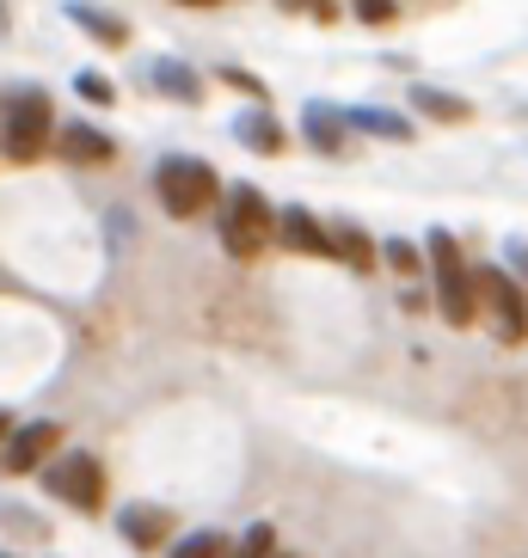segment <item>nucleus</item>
Instances as JSON below:
<instances>
[{
	"label": "nucleus",
	"mask_w": 528,
	"mask_h": 558,
	"mask_svg": "<svg viewBox=\"0 0 528 558\" xmlns=\"http://www.w3.org/2000/svg\"><path fill=\"white\" fill-rule=\"evenodd\" d=\"M7 436H13V411H0V448H7Z\"/></svg>",
	"instance_id": "nucleus-25"
},
{
	"label": "nucleus",
	"mask_w": 528,
	"mask_h": 558,
	"mask_svg": "<svg viewBox=\"0 0 528 558\" xmlns=\"http://www.w3.org/2000/svg\"><path fill=\"white\" fill-rule=\"evenodd\" d=\"M381 258L394 264L399 277H412V270H418V246H412V240H387V246H381Z\"/></svg>",
	"instance_id": "nucleus-20"
},
{
	"label": "nucleus",
	"mask_w": 528,
	"mask_h": 558,
	"mask_svg": "<svg viewBox=\"0 0 528 558\" xmlns=\"http://www.w3.org/2000/svg\"><path fill=\"white\" fill-rule=\"evenodd\" d=\"M56 148H62V160H74V166H111L117 160V142L105 130H93V123H68V130L56 135Z\"/></svg>",
	"instance_id": "nucleus-9"
},
{
	"label": "nucleus",
	"mask_w": 528,
	"mask_h": 558,
	"mask_svg": "<svg viewBox=\"0 0 528 558\" xmlns=\"http://www.w3.org/2000/svg\"><path fill=\"white\" fill-rule=\"evenodd\" d=\"M473 289H479V307L492 313L497 338H504V344H523V338H528V295H523V282L492 264V270H473Z\"/></svg>",
	"instance_id": "nucleus-5"
},
{
	"label": "nucleus",
	"mask_w": 528,
	"mask_h": 558,
	"mask_svg": "<svg viewBox=\"0 0 528 558\" xmlns=\"http://www.w3.org/2000/svg\"><path fill=\"white\" fill-rule=\"evenodd\" d=\"M412 105L424 117H436V123H467L473 117V105L455 99V93H436V86H412Z\"/></svg>",
	"instance_id": "nucleus-15"
},
{
	"label": "nucleus",
	"mask_w": 528,
	"mask_h": 558,
	"mask_svg": "<svg viewBox=\"0 0 528 558\" xmlns=\"http://www.w3.org/2000/svg\"><path fill=\"white\" fill-rule=\"evenodd\" d=\"M154 86H160V93H172V99H184V105L203 99V81L191 74V68H179V62H154Z\"/></svg>",
	"instance_id": "nucleus-17"
},
{
	"label": "nucleus",
	"mask_w": 528,
	"mask_h": 558,
	"mask_svg": "<svg viewBox=\"0 0 528 558\" xmlns=\"http://www.w3.org/2000/svg\"><path fill=\"white\" fill-rule=\"evenodd\" d=\"M233 135L247 142V148H259V154H283V130L271 123L264 111H240V123H233Z\"/></svg>",
	"instance_id": "nucleus-16"
},
{
	"label": "nucleus",
	"mask_w": 528,
	"mask_h": 558,
	"mask_svg": "<svg viewBox=\"0 0 528 558\" xmlns=\"http://www.w3.org/2000/svg\"><path fill=\"white\" fill-rule=\"evenodd\" d=\"M0 558H13V553H0Z\"/></svg>",
	"instance_id": "nucleus-27"
},
{
	"label": "nucleus",
	"mask_w": 528,
	"mask_h": 558,
	"mask_svg": "<svg viewBox=\"0 0 528 558\" xmlns=\"http://www.w3.org/2000/svg\"><path fill=\"white\" fill-rule=\"evenodd\" d=\"M221 81H228V86H240V93H252V99H259V93H264V86L252 81L247 68H221Z\"/></svg>",
	"instance_id": "nucleus-23"
},
{
	"label": "nucleus",
	"mask_w": 528,
	"mask_h": 558,
	"mask_svg": "<svg viewBox=\"0 0 528 558\" xmlns=\"http://www.w3.org/2000/svg\"><path fill=\"white\" fill-rule=\"evenodd\" d=\"M68 19H74V25H81L86 37H99V44H130V25H123V19H111L105 13V7H68Z\"/></svg>",
	"instance_id": "nucleus-14"
},
{
	"label": "nucleus",
	"mask_w": 528,
	"mask_h": 558,
	"mask_svg": "<svg viewBox=\"0 0 528 558\" xmlns=\"http://www.w3.org/2000/svg\"><path fill=\"white\" fill-rule=\"evenodd\" d=\"M277 558H296V553H277Z\"/></svg>",
	"instance_id": "nucleus-26"
},
{
	"label": "nucleus",
	"mask_w": 528,
	"mask_h": 558,
	"mask_svg": "<svg viewBox=\"0 0 528 558\" xmlns=\"http://www.w3.org/2000/svg\"><path fill=\"white\" fill-rule=\"evenodd\" d=\"M511 258H516V270L528 277V246H523V240H511Z\"/></svg>",
	"instance_id": "nucleus-24"
},
{
	"label": "nucleus",
	"mask_w": 528,
	"mask_h": 558,
	"mask_svg": "<svg viewBox=\"0 0 528 558\" xmlns=\"http://www.w3.org/2000/svg\"><path fill=\"white\" fill-rule=\"evenodd\" d=\"M221 246H228V258H240V264H252V258H264V246L277 240V215H271V203H264V191L259 184H233V191H221Z\"/></svg>",
	"instance_id": "nucleus-1"
},
{
	"label": "nucleus",
	"mask_w": 528,
	"mask_h": 558,
	"mask_svg": "<svg viewBox=\"0 0 528 558\" xmlns=\"http://www.w3.org/2000/svg\"><path fill=\"white\" fill-rule=\"evenodd\" d=\"M424 252H430V270H436V307H443V319L448 326H473L479 319V289H473V270H467L461 246H455V233L430 228Z\"/></svg>",
	"instance_id": "nucleus-4"
},
{
	"label": "nucleus",
	"mask_w": 528,
	"mask_h": 558,
	"mask_svg": "<svg viewBox=\"0 0 528 558\" xmlns=\"http://www.w3.org/2000/svg\"><path fill=\"white\" fill-rule=\"evenodd\" d=\"M228 534H215V527H197V534H184L179 546H172V553L166 558H228Z\"/></svg>",
	"instance_id": "nucleus-18"
},
{
	"label": "nucleus",
	"mask_w": 528,
	"mask_h": 558,
	"mask_svg": "<svg viewBox=\"0 0 528 558\" xmlns=\"http://www.w3.org/2000/svg\"><path fill=\"white\" fill-rule=\"evenodd\" d=\"M350 13L363 19V25H394V19H399V7H381V0H357Z\"/></svg>",
	"instance_id": "nucleus-22"
},
{
	"label": "nucleus",
	"mask_w": 528,
	"mask_h": 558,
	"mask_svg": "<svg viewBox=\"0 0 528 558\" xmlns=\"http://www.w3.org/2000/svg\"><path fill=\"white\" fill-rule=\"evenodd\" d=\"M277 240H283L289 252H301V258H332L326 228H320V221H314L308 209H296V203H289V209L277 215Z\"/></svg>",
	"instance_id": "nucleus-10"
},
{
	"label": "nucleus",
	"mask_w": 528,
	"mask_h": 558,
	"mask_svg": "<svg viewBox=\"0 0 528 558\" xmlns=\"http://www.w3.org/2000/svg\"><path fill=\"white\" fill-rule=\"evenodd\" d=\"M50 130H56L50 93H44V86H19L13 99H7V117H0V148H7V160H13V166L44 160Z\"/></svg>",
	"instance_id": "nucleus-3"
},
{
	"label": "nucleus",
	"mask_w": 528,
	"mask_h": 558,
	"mask_svg": "<svg viewBox=\"0 0 528 558\" xmlns=\"http://www.w3.org/2000/svg\"><path fill=\"white\" fill-rule=\"evenodd\" d=\"M345 123H350V130H369V135H387V142H406V135H412V123H406V117L375 111V105H350Z\"/></svg>",
	"instance_id": "nucleus-13"
},
{
	"label": "nucleus",
	"mask_w": 528,
	"mask_h": 558,
	"mask_svg": "<svg viewBox=\"0 0 528 558\" xmlns=\"http://www.w3.org/2000/svg\"><path fill=\"white\" fill-rule=\"evenodd\" d=\"M326 246H332V258H345L350 270H375V258H381V246L369 240L363 228H357V221H332Z\"/></svg>",
	"instance_id": "nucleus-11"
},
{
	"label": "nucleus",
	"mask_w": 528,
	"mask_h": 558,
	"mask_svg": "<svg viewBox=\"0 0 528 558\" xmlns=\"http://www.w3.org/2000/svg\"><path fill=\"white\" fill-rule=\"evenodd\" d=\"M228 558H277V527H271V522H252L247 534L228 546Z\"/></svg>",
	"instance_id": "nucleus-19"
},
{
	"label": "nucleus",
	"mask_w": 528,
	"mask_h": 558,
	"mask_svg": "<svg viewBox=\"0 0 528 558\" xmlns=\"http://www.w3.org/2000/svg\"><path fill=\"white\" fill-rule=\"evenodd\" d=\"M56 448H62V424H50V417H44V424H25V429H13V436H7L0 466H7V473H37V466H44V454H56Z\"/></svg>",
	"instance_id": "nucleus-7"
},
{
	"label": "nucleus",
	"mask_w": 528,
	"mask_h": 558,
	"mask_svg": "<svg viewBox=\"0 0 528 558\" xmlns=\"http://www.w3.org/2000/svg\"><path fill=\"white\" fill-rule=\"evenodd\" d=\"M117 534L130 546H142V553H154V546H166V534H172V509H160V504L117 509Z\"/></svg>",
	"instance_id": "nucleus-8"
},
{
	"label": "nucleus",
	"mask_w": 528,
	"mask_h": 558,
	"mask_svg": "<svg viewBox=\"0 0 528 558\" xmlns=\"http://www.w3.org/2000/svg\"><path fill=\"white\" fill-rule=\"evenodd\" d=\"M44 492L93 515V509L105 504V466H99V454H81V448H74V454H56L50 466H44Z\"/></svg>",
	"instance_id": "nucleus-6"
},
{
	"label": "nucleus",
	"mask_w": 528,
	"mask_h": 558,
	"mask_svg": "<svg viewBox=\"0 0 528 558\" xmlns=\"http://www.w3.org/2000/svg\"><path fill=\"white\" fill-rule=\"evenodd\" d=\"M74 86H81V99H93V105H111L117 99V86L105 81V74H81Z\"/></svg>",
	"instance_id": "nucleus-21"
},
{
	"label": "nucleus",
	"mask_w": 528,
	"mask_h": 558,
	"mask_svg": "<svg viewBox=\"0 0 528 558\" xmlns=\"http://www.w3.org/2000/svg\"><path fill=\"white\" fill-rule=\"evenodd\" d=\"M301 130H308V142H314L320 154H338L345 135H350V123L332 111V105H308V111H301Z\"/></svg>",
	"instance_id": "nucleus-12"
},
{
	"label": "nucleus",
	"mask_w": 528,
	"mask_h": 558,
	"mask_svg": "<svg viewBox=\"0 0 528 558\" xmlns=\"http://www.w3.org/2000/svg\"><path fill=\"white\" fill-rule=\"evenodd\" d=\"M154 197L172 221H191V215L215 209L221 203V179L209 172V160H191V154H172V160L154 166Z\"/></svg>",
	"instance_id": "nucleus-2"
}]
</instances>
